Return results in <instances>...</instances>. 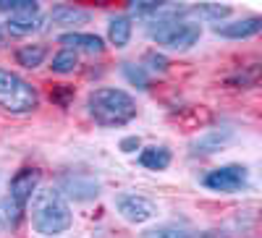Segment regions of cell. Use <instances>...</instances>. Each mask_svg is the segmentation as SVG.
<instances>
[{"label": "cell", "mask_w": 262, "mask_h": 238, "mask_svg": "<svg viewBox=\"0 0 262 238\" xmlns=\"http://www.w3.org/2000/svg\"><path fill=\"white\" fill-rule=\"evenodd\" d=\"M76 66H79V55L74 50H66V47L60 53H55L53 55V63H50L53 74H74Z\"/></svg>", "instance_id": "ac0fdd59"}, {"label": "cell", "mask_w": 262, "mask_h": 238, "mask_svg": "<svg viewBox=\"0 0 262 238\" xmlns=\"http://www.w3.org/2000/svg\"><path fill=\"white\" fill-rule=\"evenodd\" d=\"M257 79H259V71L257 66H252V71H238L233 79H228V84H242V86H257Z\"/></svg>", "instance_id": "cb8c5ba5"}, {"label": "cell", "mask_w": 262, "mask_h": 238, "mask_svg": "<svg viewBox=\"0 0 262 238\" xmlns=\"http://www.w3.org/2000/svg\"><path fill=\"white\" fill-rule=\"evenodd\" d=\"M231 13L228 6H221V3H205V6H194V8H186V16L189 18H200V21H217L221 24V18H226Z\"/></svg>", "instance_id": "9a60e30c"}, {"label": "cell", "mask_w": 262, "mask_h": 238, "mask_svg": "<svg viewBox=\"0 0 262 238\" xmlns=\"http://www.w3.org/2000/svg\"><path fill=\"white\" fill-rule=\"evenodd\" d=\"M131 32H134V27H131L128 16H116V18H111V24H107V39H111V45H116V47L128 45Z\"/></svg>", "instance_id": "7c38bea8"}, {"label": "cell", "mask_w": 262, "mask_h": 238, "mask_svg": "<svg viewBox=\"0 0 262 238\" xmlns=\"http://www.w3.org/2000/svg\"><path fill=\"white\" fill-rule=\"evenodd\" d=\"M247 181H249V173L244 165H221L202 176L205 188L217 191V194H233L238 188H244Z\"/></svg>", "instance_id": "5b68a950"}, {"label": "cell", "mask_w": 262, "mask_h": 238, "mask_svg": "<svg viewBox=\"0 0 262 238\" xmlns=\"http://www.w3.org/2000/svg\"><path fill=\"white\" fill-rule=\"evenodd\" d=\"M0 42H3V29H0Z\"/></svg>", "instance_id": "83f0119b"}, {"label": "cell", "mask_w": 262, "mask_h": 238, "mask_svg": "<svg viewBox=\"0 0 262 238\" xmlns=\"http://www.w3.org/2000/svg\"><path fill=\"white\" fill-rule=\"evenodd\" d=\"M21 212L24 209H18L11 199H0V233L13 230L21 220Z\"/></svg>", "instance_id": "e0dca14e"}, {"label": "cell", "mask_w": 262, "mask_h": 238, "mask_svg": "<svg viewBox=\"0 0 262 238\" xmlns=\"http://www.w3.org/2000/svg\"><path fill=\"white\" fill-rule=\"evenodd\" d=\"M116 209L121 212L123 220L134 223V225H142L158 215V204L147 197H139V194H121L116 199Z\"/></svg>", "instance_id": "8992f818"}, {"label": "cell", "mask_w": 262, "mask_h": 238, "mask_svg": "<svg viewBox=\"0 0 262 238\" xmlns=\"http://www.w3.org/2000/svg\"><path fill=\"white\" fill-rule=\"evenodd\" d=\"M139 165L147 170H165L170 165V149L165 147H147L139 152Z\"/></svg>", "instance_id": "4fadbf2b"}, {"label": "cell", "mask_w": 262, "mask_h": 238, "mask_svg": "<svg viewBox=\"0 0 262 238\" xmlns=\"http://www.w3.org/2000/svg\"><path fill=\"white\" fill-rule=\"evenodd\" d=\"M29 11H39L34 0H0V13L16 16V13H29Z\"/></svg>", "instance_id": "ffe728a7"}, {"label": "cell", "mask_w": 262, "mask_h": 238, "mask_svg": "<svg viewBox=\"0 0 262 238\" xmlns=\"http://www.w3.org/2000/svg\"><path fill=\"white\" fill-rule=\"evenodd\" d=\"M63 188H69V194H71V197H76V199L97 197V183H95L92 178H81V176L66 178V181H63Z\"/></svg>", "instance_id": "2e32d148"}, {"label": "cell", "mask_w": 262, "mask_h": 238, "mask_svg": "<svg viewBox=\"0 0 262 238\" xmlns=\"http://www.w3.org/2000/svg\"><path fill=\"white\" fill-rule=\"evenodd\" d=\"M144 238H194V233L184 230V228H158V230H149Z\"/></svg>", "instance_id": "603a6c76"}, {"label": "cell", "mask_w": 262, "mask_h": 238, "mask_svg": "<svg viewBox=\"0 0 262 238\" xmlns=\"http://www.w3.org/2000/svg\"><path fill=\"white\" fill-rule=\"evenodd\" d=\"M53 21V27H79V24H86L90 21V11L84 8H76V6H55L48 16Z\"/></svg>", "instance_id": "30bf717a"}, {"label": "cell", "mask_w": 262, "mask_h": 238, "mask_svg": "<svg viewBox=\"0 0 262 238\" xmlns=\"http://www.w3.org/2000/svg\"><path fill=\"white\" fill-rule=\"evenodd\" d=\"M58 42L66 47V50H84V53H92V55H97V53H102L105 50V42H102V37H97V34H81V32H69V34H60L58 37Z\"/></svg>", "instance_id": "9c48e42d"}, {"label": "cell", "mask_w": 262, "mask_h": 238, "mask_svg": "<svg viewBox=\"0 0 262 238\" xmlns=\"http://www.w3.org/2000/svg\"><path fill=\"white\" fill-rule=\"evenodd\" d=\"M8 32L11 34H32L37 29H42V16L39 11H29V13H16L8 16Z\"/></svg>", "instance_id": "8fae6325"}, {"label": "cell", "mask_w": 262, "mask_h": 238, "mask_svg": "<svg viewBox=\"0 0 262 238\" xmlns=\"http://www.w3.org/2000/svg\"><path fill=\"white\" fill-rule=\"evenodd\" d=\"M37 188H39V170L37 168H21L16 176L11 178V197L8 199L18 209H24L32 202Z\"/></svg>", "instance_id": "52a82bcc"}, {"label": "cell", "mask_w": 262, "mask_h": 238, "mask_svg": "<svg viewBox=\"0 0 262 238\" xmlns=\"http://www.w3.org/2000/svg\"><path fill=\"white\" fill-rule=\"evenodd\" d=\"M71 97H74V86H69V84H53V89H50V100L53 102H58L60 107H69Z\"/></svg>", "instance_id": "7402d4cb"}, {"label": "cell", "mask_w": 262, "mask_h": 238, "mask_svg": "<svg viewBox=\"0 0 262 238\" xmlns=\"http://www.w3.org/2000/svg\"><path fill=\"white\" fill-rule=\"evenodd\" d=\"M262 29V18L259 16H247V18H236V21H221L215 24V34L226 37V39H249L259 34Z\"/></svg>", "instance_id": "ba28073f"}, {"label": "cell", "mask_w": 262, "mask_h": 238, "mask_svg": "<svg viewBox=\"0 0 262 238\" xmlns=\"http://www.w3.org/2000/svg\"><path fill=\"white\" fill-rule=\"evenodd\" d=\"M86 110L95 118V123L105 128H118L137 118V102L128 92L116 86H100L86 97Z\"/></svg>", "instance_id": "7a4b0ae2"}, {"label": "cell", "mask_w": 262, "mask_h": 238, "mask_svg": "<svg viewBox=\"0 0 262 238\" xmlns=\"http://www.w3.org/2000/svg\"><path fill=\"white\" fill-rule=\"evenodd\" d=\"M144 63H149L152 71H165L168 68V58L160 55V53H147L144 55Z\"/></svg>", "instance_id": "d4e9b609"}, {"label": "cell", "mask_w": 262, "mask_h": 238, "mask_svg": "<svg viewBox=\"0 0 262 238\" xmlns=\"http://www.w3.org/2000/svg\"><path fill=\"white\" fill-rule=\"evenodd\" d=\"M48 58V47L45 45H24L16 50V63L24 68H39Z\"/></svg>", "instance_id": "5bb4252c"}, {"label": "cell", "mask_w": 262, "mask_h": 238, "mask_svg": "<svg viewBox=\"0 0 262 238\" xmlns=\"http://www.w3.org/2000/svg\"><path fill=\"white\" fill-rule=\"evenodd\" d=\"M74 215L58 188H37L32 197V225L39 235H60L71 228Z\"/></svg>", "instance_id": "3957f363"}, {"label": "cell", "mask_w": 262, "mask_h": 238, "mask_svg": "<svg viewBox=\"0 0 262 238\" xmlns=\"http://www.w3.org/2000/svg\"><path fill=\"white\" fill-rule=\"evenodd\" d=\"M137 149H139V136H126V139L121 141V152H126V155L137 152Z\"/></svg>", "instance_id": "484cf974"}, {"label": "cell", "mask_w": 262, "mask_h": 238, "mask_svg": "<svg viewBox=\"0 0 262 238\" xmlns=\"http://www.w3.org/2000/svg\"><path fill=\"white\" fill-rule=\"evenodd\" d=\"M231 139V134H221V131H212V134H207V136H202L200 141L194 144V152H205V155H210V152H217L226 141Z\"/></svg>", "instance_id": "d6986e66"}, {"label": "cell", "mask_w": 262, "mask_h": 238, "mask_svg": "<svg viewBox=\"0 0 262 238\" xmlns=\"http://www.w3.org/2000/svg\"><path fill=\"white\" fill-rule=\"evenodd\" d=\"M123 74L131 84H137L139 89H149V76L144 71V66H134V63H123Z\"/></svg>", "instance_id": "44dd1931"}, {"label": "cell", "mask_w": 262, "mask_h": 238, "mask_svg": "<svg viewBox=\"0 0 262 238\" xmlns=\"http://www.w3.org/2000/svg\"><path fill=\"white\" fill-rule=\"evenodd\" d=\"M37 105H39V94L34 86L24 76L0 66V107L11 115H27L37 110Z\"/></svg>", "instance_id": "277c9868"}, {"label": "cell", "mask_w": 262, "mask_h": 238, "mask_svg": "<svg viewBox=\"0 0 262 238\" xmlns=\"http://www.w3.org/2000/svg\"><path fill=\"white\" fill-rule=\"evenodd\" d=\"M149 37L158 42V45H165L168 50H189L191 45H196L202 37V24L186 16V8L170 3L165 13L149 18L147 24Z\"/></svg>", "instance_id": "6da1fadb"}, {"label": "cell", "mask_w": 262, "mask_h": 238, "mask_svg": "<svg viewBox=\"0 0 262 238\" xmlns=\"http://www.w3.org/2000/svg\"><path fill=\"white\" fill-rule=\"evenodd\" d=\"M194 238H226V235L215 233V230H205V233H194Z\"/></svg>", "instance_id": "4316f807"}]
</instances>
